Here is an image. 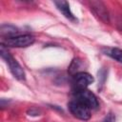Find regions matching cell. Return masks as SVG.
Wrapping results in <instances>:
<instances>
[{"label": "cell", "mask_w": 122, "mask_h": 122, "mask_svg": "<svg viewBox=\"0 0 122 122\" xmlns=\"http://www.w3.org/2000/svg\"><path fill=\"white\" fill-rule=\"evenodd\" d=\"M79 67H80V60L79 59H73L71 64V66L69 67V71H70V72L71 74L74 75V74H76L78 72L77 71H78Z\"/></svg>", "instance_id": "obj_10"}, {"label": "cell", "mask_w": 122, "mask_h": 122, "mask_svg": "<svg viewBox=\"0 0 122 122\" xmlns=\"http://www.w3.org/2000/svg\"><path fill=\"white\" fill-rule=\"evenodd\" d=\"M106 54L111 56L112 59L116 60L119 63H122V50L118 48H109L105 51Z\"/></svg>", "instance_id": "obj_9"}, {"label": "cell", "mask_w": 122, "mask_h": 122, "mask_svg": "<svg viewBox=\"0 0 122 122\" xmlns=\"http://www.w3.org/2000/svg\"><path fill=\"white\" fill-rule=\"evenodd\" d=\"M101 122H115V116L112 112H110L105 116V118Z\"/></svg>", "instance_id": "obj_11"}, {"label": "cell", "mask_w": 122, "mask_h": 122, "mask_svg": "<svg viewBox=\"0 0 122 122\" xmlns=\"http://www.w3.org/2000/svg\"><path fill=\"white\" fill-rule=\"evenodd\" d=\"M68 107L74 117L80 120H89L91 118V109L82 102L73 99L69 102Z\"/></svg>", "instance_id": "obj_3"}, {"label": "cell", "mask_w": 122, "mask_h": 122, "mask_svg": "<svg viewBox=\"0 0 122 122\" xmlns=\"http://www.w3.org/2000/svg\"><path fill=\"white\" fill-rule=\"evenodd\" d=\"M93 81H94L93 77L86 71H79V72H77L76 74L73 75V84H74V86L76 87L77 90L86 89Z\"/></svg>", "instance_id": "obj_5"}, {"label": "cell", "mask_w": 122, "mask_h": 122, "mask_svg": "<svg viewBox=\"0 0 122 122\" xmlns=\"http://www.w3.org/2000/svg\"><path fill=\"white\" fill-rule=\"evenodd\" d=\"M17 33H18V29L12 25H2L0 28V34L3 38L16 36Z\"/></svg>", "instance_id": "obj_8"}, {"label": "cell", "mask_w": 122, "mask_h": 122, "mask_svg": "<svg viewBox=\"0 0 122 122\" xmlns=\"http://www.w3.org/2000/svg\"><path fill=\"white\" fill-rule=\"evenodd\" d=\"M34 41H35V38L33 35L22 34V35H16L13 37L3 38L1 41V45H4L5 47H10V48H26L32 45Z\"/></svg>", "instance_id": "obj_2"}, {"label": "cell", "mask_w": 122, "mask_h": 122, "mask_svg": "<svg viewBox=\"0 0 122 122\" xmlns=\"http://www.w3.org/2000/svg\"><path fill=\"white\" fill-rule=\"evenodd\" d=\"M0 54H1V57L8 64V66L10 68V71L12 73V75L18 80H25L26 74H25V71H24L23 68L16 61V59H14L13 56L8 51V50L6 49V47L4 45L0 46Z\"/></svg>", "instance_id": "obj_1"}, {"label": "cell", "mask_w": 122, "mask_h": 122, "mask_svg": "<svg viewBox=\"0 0 122 122\" xmlns=\"http://www.w3.org/2000/svg\"><path fill=\"white\" fill-rule=\"evenodd\" d=\"M54 4L55 6L57 7V9L61 11V13L66 17L68 18L69 20L71 21H76V18L75 16L72 14V12L71 11V9H70V5L67 1H64V0H61V1H54Z\"/></svg>", "instance_id": "obj_7"}, {"label": "cell", "mask_w": 122, "mask_h": 122, "mask_svg": "<svg viewBox=\"0 0 122 122\" xmlns=\"http://www.w3.org/2000/svg\"><path fill=\"white\" fill-rule=\"evenodd\" d=\"M74 97H75L74 99L82 102L87 107H89L91 110H95L99 106V103H98V100L95 94L87 89L77 90L75 92Z\"/></svg>", "instance_id": "obj_4"}, {"label": "cell", "mask_w": 122, "mask_h": 122, "mask_svg": "<svg viewBox=\"0 0 122 122\" xmlns=\"http://www.w3.org/2000/svg\"><path fill=\"white\" fill-rule=\"evenodd\" d=\"M91 8L93 10V12L100 17V19L104 20L105 22L109 21V15H108V11L106 10V7L103 5V3L101 2H96V1H92L91 2Z\"/></svg>", "instance_id": "obj_6"}]
</instances>
